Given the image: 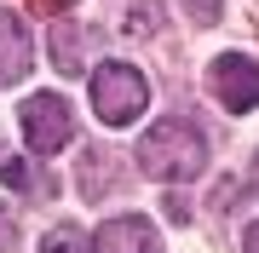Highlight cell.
Here are the masks:
<instances>
[{
  "instance_id": "ba28073f",
  "label": "cell",
  "mask_w": 259,
  "mask_h": 253,
  "mask_svg": "<svg viewBox=\"0 0 259 253\" xmlns=\"http://www.w3.org/2000/svg\"><path fill=\"white\" fill-rule=\"evenodd\" d=\"M52 64H58V75H81L87 69V35L75 23H52Z\"/></svg>"
},
{
  "instance_id": "6da1fadb",
  "label": "cell",
  "mask_w": 259,
  "mask_h": 253,
  "mask_svg": "<svg viewBox=\"0 0 259 253\" xmlns=\"http://www.w3.org/2000/svg\"><path fill=\"white\" fill-rule=\"evenodd\" d=\"M207 167V138L190 121H161L139 138V173L156 184H185Z\"/></svg>"
},
{
  "instance_id": "8992f818",
  "label": "cell",
  "mask_w": 259,
  "mask_h": 253,
  "mask_svg": "<svg viewBox=\"0 0 259 253\" xmlns=\"http://www.w3.org/2000/svg\"><path fill=\"white\" fill-rule=\"evenodd\" d=\"M35 69V40L18 12H0V86H18Z\"/></svg>"
},
{
  "instance_id": "5b68a950",
  "label": "cell",
  "mask_w": 259,
  "mask_h": 253,
  "mask_svg": "<svg viewBox=\"0 0 259 253\" xmlns=\"http://www.w3.org/2000/svg\"><path fill=\"white\" fill-rule=\"evenodd\" d=\"M93 253H161V230L150 225L144 213L104 219V225H98V236H93Z\"/></svg>"
},
{
  "instance_id": "7a4b0ae2",
  "label": "cell",
  "mask_w": 259,
  "mask_h": 253,
  "mask_svg": "<svg viewBox=\"0 0 259 253\" xmlns=\"http://www.w3.org/2000/svg\"><path fill=\"white\" fill-rule=\"evenodd\" d=\"M144 104H150V86H144V75L133 64L93 69V110H98L104 127H133L144 115Z\"/></svg>"
},
{
  "instance_id": "7c38bea8",
  "label": "cell",
  "mask_w": 259,
  "mask_h": 253,
  "mask_svg": "<svg viewBox=\"0 0 259 253\" xmlns=\"http://www.w3.org/2000/svg\"><path fill=\"white\" fill-rule=\"evenodd\" d=\"M12 242H18V219H12V207L0 201V247H12Z\"/></svg>"
},
{
  "instance_id": "277c9868",
  "label": "cell",
  "mask_w": 259,
  "mask_h": 253,
  "mask_svg": "<svg viewBox=\"0 0 259 253\" xmlns=\"http://www.w3.org/2000/svg\"><path fill=\"white\" fill-rule=\"evenodd\" d=\"M23 138H29V150H35V156H58V150L75 138L69 104L58 98V92H35V98L23 104Z\"/></svg>"
},
{
  "instance_id": "3957f363",
  "label": "cell",
  "mask_w": 259,
  "mask_h": 253,
  "mask_svg": "<svg viewBox=\"0 0 259 253\" xmlns=\"http://www.w3.org/2000/svg\"><path fill=\"white\" fill-rule=\"evenodd\" d=\"M207 86H213V98H219L231 115L259 110V64L248 52H219L207 64Z\"/></svg>"
},
{
  "instance_id": "9c48e42d",
  "label": "cell",
  "mask_w": 259,
  "mask_h": 253,
  "mask_svg": "<svg viewBox=\"0 0 259 253\" xmlns=\"http://www.w3.org/2000/svg\"><path fill=\"white\" fill-rule=\"evenodd\" d=\"M40 253H93V242H87V236L75 230V225H58V230H47Z\"/></svg>"
},
{
  "instance_id": "8fae6325",
  "label": "cell",
  "mask_w": 259,
  "mask_h": 253,
  "mask_svg": "<svg viewBox=\"0 0 259 253\" xmlns=\"http://www.w3.org/2000/svg\"><path fill=\"white\" fill-rule=\"evenodd\" d=\"M219 6H225V0H185V12L196 23H219Z\"/></svg>"
},
{
  "instance_id": "30bf717a",
  "label": "cell",
  "mask_w": 259,
  "mask_h": 253,
  "mask_svg": "<svg viewBox=\"0 0 259 253\" xmlns=\"http://www.w3.org/2000/svg\"><path fill=\"white\" fill-rule=\"evenodd\" d=\"M0 178H6V190H52L47 178L29 167V161H6V167H0Z\"/></svg>"
},
{
  "instance_id": "4fadbf2b",
  "label": "cell",
  "mask_w": 259,
  "mask_h": 253,
  "mask_svg": "<svg viewBox=\"0 0 259 253\" xmlns=\"http://www.w3.org/2000/svg\"><path fill=\"white\" fill-rule=\"evenodd\" d=\"M40 12H69V0H35Z\"/></svg>"
},
{
  "instance_id": "52a82bcc",
  "label": "cell",
  "mask_w": 259,
  "mask_h": 253,
  "mask_svg": "<svg viewBox=\"0 0 259 253\" xmlns=\"http://www.w3.org/2000/svg\"><path fill=\"white\" fill-rule=\"evenodd\" d=\"M121 190V161L115 150H104V144H87L81 156V201H104Z\"/></svg>"
},
{
  "instance_id": "5bb4252c",
  "label": "cell",
  "mask_w": 259,
  "mask_h": 253,
  "mask_svg": "<svg viewBox=\"0 0 259 253\" xmlns=\"http://www.w3.org/2000/svg\"><path fill=\"white\" fill-rule=\"evenodd\" d=\"M248 253H259V219L248 225Z\"/></svg>"
}]
</instances>
